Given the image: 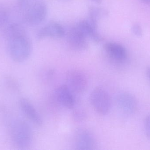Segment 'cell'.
Segmentation results:
<instances>
[{"label": "cell", "mask_w": 150, "mask_h": 150, "mask_svg": "<svg viewBox=\"0 0 150 150\" xmlns=\"http://www.w3.org/2000/svg\"><path fill=\"white\" fill-rule=\"evenodd\" d=\"M4 36L11 59L18 63L28 60L31 54L32 46L24 27L17 23L11 24L5 29Z\"/></svg>", "instance_id": "obj_1"}, {"label": "cell", "mask_w": 150, "mask_h": 150, "mask_svg": "<svg viewBox=\"0 0 150 150\" xmlns=\"http://www.w3.org/2000/svg\"><path fill=\"white\" fill-rule=\"evenodd\" d=\"M11 136L14 145L20 149H28L33 141L32 128L29 123L23 120H16L12 122Z\"/></svg>", "instance_id": "obj_2"}, {"label": "cell", "mask_w": 150, "mask_h": 150, "mask_svg": "<svg viewBox=\"0 0 150 150\" xmlns=\"http://www.w3.org/2000/svg\"><path fill=\"white\" fill-rule=\"evenodd\" d=\"M91 105L94 111L100 115H107L111 111L112 101L107 91L100 86L95 87L90 96Z\"/></svg>", "instance_id": "obj_3"}, {"label": "cell", "mask_w": 150, "mask_h": 150, "mask_svg": "<svg viewBox=\"0 0 150 150\" xmlns=\"http://www.w3.org/2000/svg\"><path fill=\"white\" fill-rule=\"evenodd\" d=\"M23 12L24 20L27 24L38 25L42 23L46 18L47 6L43 0H33Z\"/></svg>", "instance_id": "obj_4"}, {"label": "cell", "mask_w": 150, "mask_h": 150, "mask_svg": "<svg viewBox=\"0 0 150 150\" xmlns=\"http://www.w3.org/2000/svg\"><path fill=\"white\" fill-rule=\"evenodd\" d=\"M67 85L77 94L83 93L88 86V79L83 71L79 69L69 70L66 75Z\"/></svg>", "instance_id": "obj_5"}, {"label": "cell", "mask_w": 150, "mask_h": 150, "mask_svg": "<svg viewBox=\"0 0 150 150\" xmlns=\"http://www.w3.org/2000/svg\"><path fill=\"white\" fill-rule=\"evenodd\" d=\"M73 144L76 150H95L97 147L95 136L91 130L85 128L76 129L74 135Z\"/></svg>", "instance_id": "obj_6"}, {"label": "cell", "mask_w": 150, "mask_h": 150, "mask_svg": "<svg viewBox=\"0 0 150 150\" xmlns=\"http://www.w3.org/2000/svg\"><path fill=\"white\" fill-rule=\"evenodd\" d=\"M115 102L120 111L125 115H132L137 110L138 103L137 99L128 92L122 91L118 93Z\"/></svg>", "instance_id": "obj_7"}, {"label": "cell", "mask_w": 150, "mask_h": 150, "mask_svg": "<svg viewBox=\"0 0 150 150\" xmlns=\"http://www.w3.org/2000/svg\"><path fill=\"white\" fill-rule=\"evenodd\" d=\"M104 51L110 60L117 64L124 63L128 58V53L125 47L116 42L105 43L104 46Z\"/></svg>", "instance_id": "obj_8"}, {"label": "cell", "mask_w": 150, "mask_h": 150, "mask_svg": "<svg viewBox=\"0 0 150 150\" xmlns=\"http://www.w3.org/2000/svg\"><path fill=\"white\" fill-rule=\"evenodd\" d=\"M67 39L70 47L74 50L83 51L88 48L87 37L76 25L69 31Z\"/></svg>", "instance_id": "obj_9"}, {"label": "cell", "mask_w": 150, "mask_h": 150, "mask_svg": "<svg viewBox=\"0 0 150 150\" xmlns=\"http://www.w3.org/2000/svg\"><path fill=\"white\" fill-rule=\"evenodd\" d=\"M74 93L67 85H62L55 90V97L58 102L63 107L72 109L76 105Z\"/></svg>", "instance_id": "obj_10"}, {"label": "cell", "mask_w": 150, "mask_h": 150, "mask_svg": "<svg viewBox=\"0 0 150 150\" xmlns=\"http://www.w3.org/2000/svg\"><path fill=\"white\" fill-rule=\"evenodd\" d=\"M19 106L25 116L31 122L38 127L42 126V118L30 101L27 99L23 98L19 100Z\"/></svg>", "instance_id": "obj_11"}, {"label": "cell", "mask_w": 150, "mask_h": 150, "mask_svg": "<svg viewBox=\"0 0 150 150\" xmlns=\"http://www.w3.org/2000/svg\"><path fill=\"white\" fill-rule=\"evenodd\" d=\"M65 31L63 26L57 22L48 23L38 32L37 38L39 39L46 38H60L64 37Z\"/></svg>", "instance_id": "obj_12"}, {"label": "cell", "mask_w": 150, "mask_h": 150, "mask_svg": "<svg viewBox=\"0 0 150 150\" xmlns=\"http://www.w3.org/2000/svg\"><path fill=\"white\" fill-rule=\"evenodd\" d=\"M76 26L87 38H91L96 43H100L103 40V38L97 31V27L93 25L89 20H81Z\"/></svg>", "instance_id": "obj_13"}, {"label": "cell", "mask_w": 150, "mask_h": 150, "mask_svg": "<svg viewBox=\"0 0 150 150\" xmlns=\"http://www.w3.org/2000/svg\"><path fill=\"white\" fill-rule=\"evenodd\" d=\"M89 21L95 27H98V22L101 18L105 16L108 12L105 9L92 6L89 9Z\"/></svg>", "instance_id": "obj_14"}, {"label": "cell", "mask_w": 150, "mask_h": 150, "mask_svg": "<svg viewBox=\"0 0 150 150\" xmlns=\"http://www.w3.org/2000/svg\"><path fill=\"white\" fill-rule=\"evenodd\" d=\"M72 115L73 118L75 121L77 122H80L85 119L86 117V112L84 109L82 108H76L75 109L74 107Z\"/></svg>", "instance_id": "obj_15"}, {"label": "cell", "mask_w": 150, "mask_h": 150, "mask_svg": "<svg viewBox=\"0 0 150 150\" xmlns=\"http://www.w3.org/2000/svg\"><path fill=\"white\" fill-rule=\"evenodd\" d=\"M8 10L3 6L0 5V26L5 24L8 19Z\"/></svg>", "instance_id": "obj_16"}, {"label": "cell", "mask_w": 150, "mask_h": 150, "mask_svg": "<svg viewBox=\"0 0 150 150\" xmlns=\"http://www.w3.org/2000/svg\"><path fill=\"white\" fill-rule=\"evenodd\" d=\"M144 128L146 136L150 140V114L147 115L144 119Z\"/></svg>", "instance_id": "obj_17"}, {"label": "cell", "mask_w": 150, "mask_h": 150, "mask_svg": "<svg viewBox=\"0 0 150 150\" xmlns=\"http://www.w3.org/2000/svg\"><path fill=\"white\" fill-rule=\"evenodd\" d=\"M132 32L136 37L140 38L143 35V30L142 26L138 23H135L132 26Z\"/></svg>", "instance_id": "obj_18"}, {"label": "cell", "mask_w": 150, "mask_h": 150, "mask_svg": "<svg viewBox=\"0 0 150 150\" xmlns=\"http://www.w3.org/2000/svg\"><path fill=\"white\" fill-rule=\"evenodd\" d=\"M33 0H17V4L20 10L23 11Z\"/></svg>", "instance_id": "obj_19"}, {"label": "cell", "mask_w": 150, "mask_h": 150, "mask_svg": "<svg viewBox=\"0 0 150 150\" xmlns=\"http://www.w3.org/2000/svg\"><path fill=\"white\" fill-rule=\"evenodd\" d=\"M146 75L150 82V66H148L145 70Z\"/></svg>", "instance_id": "obj_20"}, {"label": "cell", "mask_w": 150, "mask_h": 150, "mask_svg": "<svg viewBox=\"0 0 150 150\" xmlns=\"http://www.w3.org/2000/svg\"><path fill=\"white\" fill-rule=\"evenodd\" d=\"M141 1L146 4H150V0H141Z\"/></svg>", "instance_id": "obj_21"}, {"label": "cell", "mask_w": 150, "mask_h": 150, "mask_svg": "<svg viewBox=\"0 0 150 150\" xmlns=\"http://www.w3.org/2000/svg\"><path fill=\"white\" fill-rule=\"evenodd\" d=\"M97 3H100L102 1V0H93Z\"/></svg>", "instance_id": "obj_22"}]
</instances>
